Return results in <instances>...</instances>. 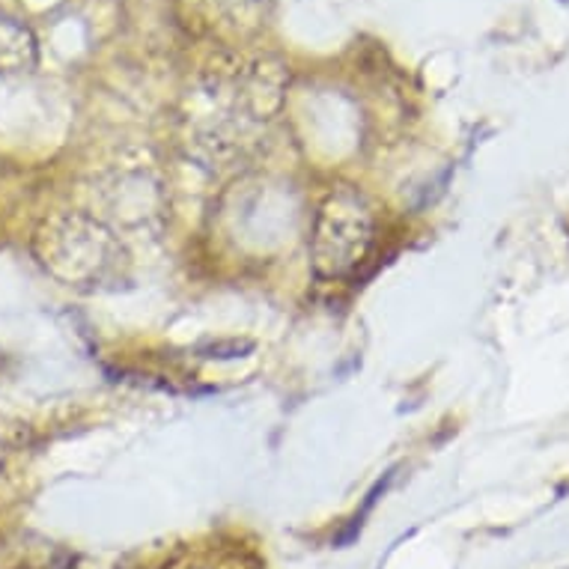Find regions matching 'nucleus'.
<instances>
[{
  "label": "nucleus",
  "mask_w": 569,
  "mask_h": 569,
  "mask_svg": "<svg viewBox=\"0 0 569 569\" xmlns=\"http://www.w3.org/2000/svg\"><path fill=\"white\" fill-rule=\"evenodd\" d=\"M34 254L66 287H101L123 275L129 254L105 223L84 213H63L36 227Z\"/></svg>",
  "instance_id": "nucleus-1"
},
{
  "label": "nucleus",
  "mask_w": 569,
  "mask_h": 569,
  "mask_svg": "<svg viewBox=\"0 0 569 569\" xmlns=\"http://www.w3.org/2000/svg\"><path fill=\"white\" fill-rule=\"evenodd\" d=\"M376 242V213L364 191L340 185L325 194L311 233L313 271L323 280L355 275Z\"/></svg>",
  "instance_id": "nucleus-2"
}]
</instances>
